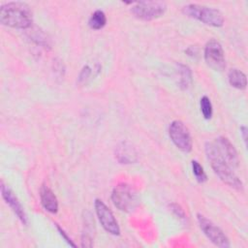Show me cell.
Returning <instances> with one entry per match:
<instances>
[{
	"mask_svg": "<svg viewBox=\"0 0 248 248\" xmlns=\"http://www.w3.org/2000/svg\"><path fill=\"white\" fill-rule=\"evenodd\" d=\"M197 219L201 230L214 245L221 248H228L231 246L230 240L225 234V232L211 220H209L204 215L200 213L197 215Z\"/></svg>",
	"mask_w": 248,
	"mask_h": 248,
	"instance_id": "6",
	"label": "cell"
},
{
	"mask_svg": "<svg viewBox=\"0 0 248 248\" xmlns=\"http://www.w3.org/2000/svg\"><path fill=\"white\" fill-rule=\"evenodd\" d=\"M240 133L242 134L243 140H244L245 143H246V142H247V137H246V135H247V128H246V126H242V127L240 128Z\"/></svg>",
	"mask_w": 248,
	"mask_h": 248,
	"instance_id": "21",
	"label": "cell"
},
{
	"mask_svg": "<svg viewBox=\"0 0 248 248\" xmlns=\"http://www.w3.org/2000/svg\"><path fill=\"white\" fill-rule=\"evenodd\" d=\"M40 200L43 207L46 211L50 213H56L58 211L57 198L52 190L45 184L40 189Z\"/></svg>",
	"mask_w": 248,
	"mask_h": 248,
	"instance_id": "13",
	"label": "cell"
},
{
	"mask_svg": "<svg viewBox=\"0 0 248 248\" xmlns=\"http://www.w3.org/2000/svg\"><path fill=\"white\" fill-rule=\"evenodd\" d=\"M1 194L7 204L10 205L12 210L15 212V214L17 216V218L21 221L23 225L27 224V215L24 211L23 206L21 205L20 202L16 198V196L14 194V192L4 184L3 181H1Z\"/></svg>",
	"mask_w": 248,
	"mask_h": 248,
	"instance_id": "11",
	"label": "cell"
},
{
	"mask_svg": "<svg viewBox=\"0 0 248 248\" xmlns=\"http://www.w3.org/2000/svg\"><path fill=\"white\" fill-rule=\"evenodd\" d=\"M204 60L206 64L215 71H223L226 67V60L221 44L211 39L204 47Z\"/></svg>",
	"mask_w": 248,
	"mask_h": 248,
	"instance_id": "8",
	"label": "cell"
},
{
	"mask_svg": "<svg viewBox=\"0 0 248 248\" xmlns=\"http://www.w3.org/2000/svg\"><path fill=\"white\" fill-rule=\"evenodd\" d=\"M107 23V16L105 15V13L101 10H96L91 16L89 17L88 20V24L90 26V28L94 29V30H99L102 29Z\"/></svg>",
	"mask_w": 248,
	"mask_h": 248,
	"instance_id": "16",
	"label": "cell"
},
{
	"mask_svg": "<svg viewBox=\"0 0 248 248\" xmlns=\"http://www.w3.org/2000/svg\"><path fill=\"white\" fill-rule=\"evenodd\" d=\"M170 207H171V210H172L173 212H175L178 217H180V218H182V219L185 218V213H184L183 209H182L179 205H177V204H175V203H172V204L170 205Z\"/></svg>",
	"mask_w": 248,
	"mask_h": 248,
	"instance_id": "19",
	"label": "cell"
},
{
	"mask_svg": "<svg viewBox=\"0 0 248 248\" xmlns=\"http://www.w3.org/2000/svg\"><path fill=\"white\" fill-rule=\"evenodd\" d=\"M131 13L142 20H152L162 16L166 10L167 4L163 1H139L132 2Z\"/></svg>",
	"mask_w": 248,
	"mask_h": 248,
	"instance_id": "5",
	"label": "cell"
},
{
	"mask_svg": "<svg viewBox=\"0 0 248 248\" xmlns=\"http://www.w3.org/2000/svg\"><path fill=\"white\" fill-rule=\"evenodd\" d=\"M205 154L215 174L228 186L237 191H242V181L235 174L233 169L216 152L211 141L205 143Z\"/></svg>",
	"mask_w": 248,
	"mask_h": 248,
	"instance_id": "2",
	"label": "cell"
},
{
	"mask_svg": "<svg viewBox=\"0 0 248 248\" xmlns=\"http://www.w3.org/2000/svg\"><path fill=\"white\" fill-rule=\"evenodd\" d=\"M200 106H201V111L202 113V116L205 119H210L213 113V108H212V104L210 102V99L207 96H202L200 101Z\"/></svg>",
	"mask_w": 248,
	"mask_h": 248,
	"instance_id": "17",
	"label": "cell"
},
{
	"mask_svg": "<svg viewBox=\"0 0 248 248\" xmlns=\"http://www.w3.org/2000/svg\"><path fill=\"white\" fill-rule=\"evenodd\" d=\"M182 12L184 15L198 19L206 25L220 27L224 24L223 14L215 8L198 4H188L183 7Z\"/></svg>",
	"mask_w": 248,
	"mask_h": 248,
	"instance_id": "3",
	"label": "cell"
},
{
	"mask_svg": "<svg viewBox=\"0 0 248 248\" xmlns=\"http://www.w3.org/2000/svg\"><path fill=\"white\" fill-rule=\"evenodd\" d=\"M192 170H193V174L195 175L198 182L202 183L207 180V175L203 170V168L201 166V164L198 161L196 160L192 161Z\"/></svg>",
	"mask_w": 248,
	"mask_h": 248,
	"instance_id": "18",
	"label": "cell"
},
{
	"mask_svg": "<svg viewBox=\"0 0 248 248\" xmlns=\"http://www.w3.org/2000/svg\"><path fill=\"white\" fill-rule=\"evenodd\" d=\"M57 229H58V231H59L60 234H61V235L64 237V239H65V240H66V241H67V242H68V243H69L71 246H74V247H76V244L72 242L71 238H69V237H68V235L65 233V232H64V231H63V230H62V229H61L59 226H57Z\"/></svg>",
	"mask_w": 248,
	"mask_h": 248,
	"instance_id": "20",
	"label": "cell"
},
{
	"mask_svg": "<svg viewBox=\"0 0 248 248\" xmlns=\"http://www.w3.org/2000/svg\"><path fill=\"white\" fill-rule=\"evenodd\" d=\"M111 200L113 204L124 212L134 211L140 203L138 192L127 183H120L113 188Z\"/></svg>",
	"mask_w": 248,
	"mask_h": 248,
	"instance_id": "4",
	"label": "cell"
},
{
	"mask_svg": "<svg viewBox=\"0 0 248 248\" xmlns=\"http://www.w3.org/2000/svg\"><path fill=\"white\" fill-rule=\"evenodd\" d=\"M216 152L234 170L238 167L239 159L237 151L232 145V143L225 137L216 138L211 141Z\"/></svg>",
	"mask_w": 248,
	"mask_h": 248,
	"instance_id": "10",
	"label": "cell"
},
{
	"mask_svg": "<svg viewBox=\"0 0 248 248\" xmlns=\"http://www.w3.org/2000/svg\"><path fill=\"white\" fill-rule=\"evenodd\" d=\"M115 158L121 164H134L138 160V154L131 143L121 141L115 148Z\"/></svg>",
	"mask_w": 248,
	"mask_h": 248,
	"instance_id": "12",
	"label": "cell"
},
{
	"mask_svg": "<svg viewBox=\"0 0 248 248\" xmlns=\"http://www.w3.org/2000/svg\"><path fill=\"white\" fill-rule=\"evenodd\" d=\"M178 67V72L180 76V80L179 84L182 89H188L192 83V72L190 68L182 63L177 64Z\"/></svg>",
	"mask_w": 248,
	"mask_h": 248,
	"instance_id": "15",
	"label": "cell"
},
{
	"mask_svg": "<svg viewBox=\"0 0 248 248\" xmlns=\"http://www.w3.org/2000/svg\"><path fill=\"white\" fill-rule=\"evenodd\" d=\"M229 78V82L232 86L237 88V89H245L247 86V78L246 75L238 70V69H232L229 72L228 75Z\"/></svg>",
	"mask_w": 248,
	"mask_h": 248,
	"instance_id": "14",
	"label": "cell"
},
{
	"mask_svg": "<svg viewBox=\"0 0 248 248\" xmlns=\"http://www.w3.org/2000/svg\"><path fill=\"white\" fill-rule=\"evenodd\" d=\"M0 21L6 26L27 29L33 22L32 11L23 2H9L1 6Z\"/></svg>",
	"mask_w": 248,
	"mask_h": 248,
	"instance_id": "1",
	"label": "cell"
},
{
	"mask_svg": "<svg viewBox=\"0 0 248 248\" xmlns=\"http://www.w3.org/2000/svg\"><path fill=\"white\" fill-rule=\"evenodd\" d=\"M94 206L98 219L103 228L110 234L118 235L120 233V228L112 211L107 206V204L103 201L99 199L95 200Z\"/></svg>",
	"mask_w": 248,
	"mask_h": 248,
	"instance_id": "9",
	"label": "cell"
},
{
	"mask_svg": "<svg viewBox=\"0 0 248 248\" xmlns=\"http://www.w3.org/2000/svg\"><path fill=\"white\" fill-rule=\"evenodd\" d=\"M169 136L174 145L183 152H190L193 147L192 137L187 126L180 120H174L170 124Z\"/></svg>",
	"mask_w": 248,
	"mask_h": 248,
	"instance_id": "7",
	"label": "cell"
}]
</instances>
